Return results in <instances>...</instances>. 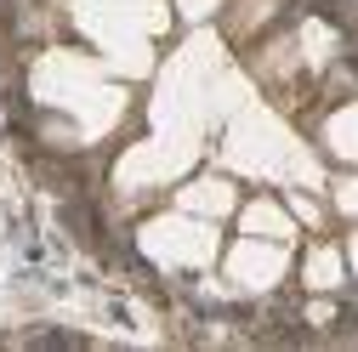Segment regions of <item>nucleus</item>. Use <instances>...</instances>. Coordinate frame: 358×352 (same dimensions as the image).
<instances>
[{
	"label": "nucleus",
	"mask_w": 358,
	"mask_h": 352,
	"mask_svg": "<svg viewBox=\"0 0 358 352\" xmlns=\"http://www.w3.org/2000/svg\"><path fill=\"white\" fill-rule=\"evenodd\" d=\"M143 250L159 256L165 267H210L216 261V222L188 210H165L143 228Z\"/></svg>",
	"instance_id": "nucleus-1"
},
{
	"label": "nucleus",
	"mask_w": 358,
	"mask_h": 352,
	"mask_svg": "<svg viewBox=\"0 0 358 352\" xmlns=\"http://www.w3.org/2000/svg\"><path fill=\"white\" fill-rule=\"evenodd\" d=\"M222 273H228L234 295H267V290H279L290 279V244L239 233L228 250H222Z\"/></svg>",
	"instance_id": "nucleus-2"
},
{
	"label": "nucleus",
	"mask_w": 358,
	"mask_h": 352,
	"mask_svg": "<svg viewBox=\"0 0 358 352\" xmlns=\"http://www.w3.org/2000/svg\"><path fill=\"white\" fill-rule=\"evenodd\" d=\"M176 210L205 216V222H228V216H239V188H234L222 170L194 176V182H182V188H176Z\"/></svg>",
	"instance_id": "nucleus-3"
},
{
	"label": "nucleus",
	"mask_w": 358,
	"mask_h": 352,
	"mask_svg": "<svg viewBox=\"0 0 358 352\" xmlns=\"http://www.w3.org/2000/svg\"><path fill=\"white\" fill-rule=\"evenodd\" d=\"M296 216H290V205L285 199H273V193H256V199H239V233H256V239H279V244H290L296 239Z\"/></svg>",
	"instance_id": "nucleus-4"
},
{
	"label": "nucleus",
	"mask_w": 358,
	"mask_h": 352,
	"mask_svg": "<svg viewBox=\"0 0 358 352\" xmlns=\"http://www.w3.org/2000/svg\"><path fill=\"white\" fill-rule=\"evenodd\" d=\"M296 279H301V290H313V295H336V290L347 284V250L330 244V239H319V244L301 256Z\"/></svg>",
	"instance_id": "nucleus-5"
},
{
	"label": "nucleus",
	"mask_w": 358,
	"mask_h": 352,
	"mask_svg": "<svg viewBox=\"0 0 358 352\" xmlns=\"http://www.w3.org/2000/svg\"><path fill=\"white\" fill-rule=\"evenodd\" d=\"M279 12H285V0H228V40L234 46H256L262 34H273V23H279Z\"/></svg>",
	"instance_id": "nucleus-6"
},
{
	"label": "nucleus",
	"mask_w": 358,
	"mask_h": 352,
	"mask_svg": "<svg viewBox=\"0 0 358 352\" xmlns=\"http://www.w3.org/2000/svg\"><path fill=\"white\" fill-rule=\"evenodd\" d=\"M324 148H330L336 159L358 165V103H347V108H336V114L324 119Z\"/></svg>",
	"instance_id": "nucleus-7"
},
{
	"label": "nucleus",
	"mask_w": 358,
	"mask_h": 352,
	"mask_svg": "<svg viewBox=\"0 0 358 352\" xmlns=\"http://www.w3.org/2000/svg\"><path fill=\"white\" fill-rule=\"evenodd\" d=\"M285 205H290V216H296L301 228H313V233H324V228H330V216H324L319 199H307V193H285Z\"/></svg>",
	"instance_id": "nucleus-8"
},
{
	"label": "nucleus",
	"mask_w": 358,
	"mask_h": 352,
	"mask_svg": "<svg viewBox=\"0 0 358 352\" xmlns=\"http://www.w3.org/2000/svg\"><path fill=\"white\" fill-rule=\"evenodd\" d=\"M330 199H336V216H352V222H358V170H341L336 176Z\"/></svg>",
	"instance_id": "nucleus-9"
},
{
	"label": "nucleus",
	"mask_w": 358,
	"mask_h": 352,
	"mask_svg": "<svg viewBox=\"0 0 358 352\" xmlns=\"http://www.w3.org/2000/svg\"><path fill=\"white\" fill-rule=\"evenodd\" d=\"M176 6H182V12H188V17H210V12H216V6H222V0H176Z\"/></svg>",
	"instance_id": "nucleus-10"
},
{
	"label": "nucleus",
	"mask_w": 358,
	"mask_h": 352,
	"mask_svg": "<svg viewBox=\"0 0 358 352\" xmlns=\"http://www.w3.org/2000/svg\"><path fill=\"white\" fill-rule=\"evenodd\" d=\"M341 250H347V273H352V279H358V228H352V233H347V244H341Z\"/></svg>",
	"instance_id": "nucleus-11"
}]
</instances>
